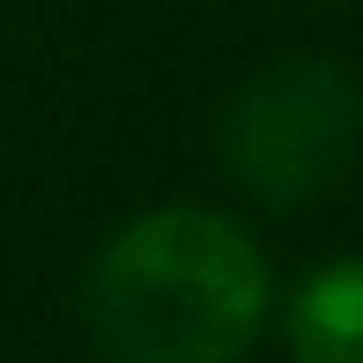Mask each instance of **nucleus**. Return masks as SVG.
<instances>
[{"instance_id": "obj_1", "label": "nucleus", "mask_w": 363, "mask_h": 363, "mask_svg": "<svg viewBox=\"0 0 363 363\" xmlns=\"http://www.w3.org/2000/svg\"><path fill=\"white\" fill-rule=\"evenodd\" d=\"M89 326L111 363H238L267 326V259L216 208L134 216L96 252Z\"/></svg>"}, {"instance_id": "obj_2", "label": "nucleus", "mask_w": 363, "mask_h": 363, "mask_svg": "<svg viewBox=\"0 0 363 363\" xmlns=\"http://www.w3.org/2000/svg\"><path fill=\"white\" fill-rule=\"evenodd\" d=\"M363 104L326 60H289L238 89L223 119V156L245 186L267 201H319L341 171L356 163Z\"/></svg>"}, {"instance_id": "obj_3", "label": "nucleus", "mask_w": 363, "mask_h": 363, "mask_svg": "<svg viewBox=\"0 0 363 363\" xmlns=\"http://www.w3.org/2000/svg\"><path fill=\"white\" fill-rule=\"evenodd\" d=\"M282 334L296 363H363V259H326L311 282H296Z\"/></svg>"}]
</instances>
